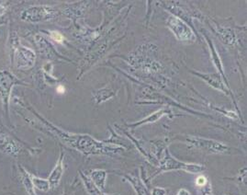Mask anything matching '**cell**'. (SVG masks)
<instances>
[{"label":"cell","instance_id":"6da1fadb","mask_svg":"<svg viewBox=\"0 0 247 195\" xmlns=\"http://www.w3.org/2000/svg\"><path fill=\"white\" fill-rule=\"evenodd\" d=\"M52 39L54 40H56V41H61L63 40V36L60 34V33H58V32H52Z\"/></svg>","mask_w":247,"mask_h":195},{"label":"cell","instance_id":"7a4b0ae2","mask_svg":"<svg viewBox=\"0 0 247 195\" xmlns=\"http://www.w3.org/2000/svg\"><path fill=\"white\" fill-rule=\"evenodd\" d=\"M206 182H207V179H206L204 177H203V176L198 177V179H197V184H198V185H199V186H201V185H204Z\"/></svg>","mask_w":247,"mask_h":195},{"label":"cell","instance_id":"3957f363","mask_svg":"<svg viewBox=\"0 0 247 195\" xmlns=\"http://www.w3.org/2000/svg\"><path fill=\"white\" fill-rule=\"evenodd\" d=\"M58 91H60V93H64V87H59V88H58Z\"/></svg>","mask_w":247,"mask_h":195}]
</instances>
